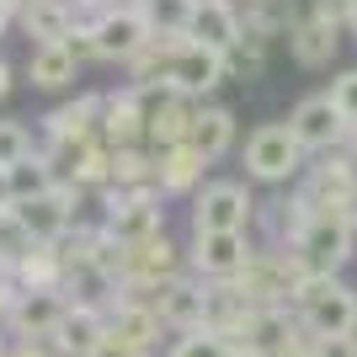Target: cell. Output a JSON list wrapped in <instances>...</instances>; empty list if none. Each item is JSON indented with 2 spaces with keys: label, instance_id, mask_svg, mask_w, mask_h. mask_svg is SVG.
Masks as SVG:
<instances>
[{
  "label": "cell",
  "instance_id": "cell-1",
  "mask_svg": "<svg viewBox=\"0 0 357 357\" xmlns=\"http://www.w3.org/2000/svg\"><path fill=\"white\" fill-rule=\"evenodd\" d=\"M294 314L304 336H357V288L347 278H304Z\"/></svg>",
  "mask_w": 357,
  "mask_h": 357
},
{
  "label": "cell",
  "instance_id": "cell-2",
  "mask_svg": "<svg viewBox=\"0 0 357 357\" xmlns=\"http://www.w3.org/2000/svg\"><path fill=\"white\" fill-rule=\"evenodd\" d=\"M352 240H357V229L347 224L342 208H320L304 219V229L294 235L288 251L298 256V267L310 278H342V267L352 261Z\"/></svg>",
  "mask_w": 357,
  "mask_h": 357
},
{
  "label": "cell",
  "instance_id": "cell-3",
  "mask_svg": "<svg viewBox=\"0 0 357 357\" xmlns=\"http://www.w3.org/2000/svg\"><path fill=\"white\" fill-rule=\"evenodd\" d=\"M304 278H310V272L298 267L294 251H283V245H256L245 272L235 278V288L251 298V304H294Z\"/></svg>",
  "mask_w": 357,
  "mask_h": 357
},
{
  "label": "cell",
  "instance_id": "cell-4",
  "mask_svg": "<svg viewBox=\"0 0 357 357\" xmlns=\"http://www.w3.org/2000/svg\"><path fill=\"white\" fill-rule=\"evenodd\" d=\"M256 224V197L245 181H203L192 197V235H245Z\"/></svg>",
  "mask_w": 357,
  "mask_h": 357
},
{
  "label": "cell",
  "instance_id": "cell-5",
  "mask_svg": "<svg viewBox=\"0 0 357 357\" xmlns=\"http://www.w3.org/2000/svg\"><path fill=\"white\" fill-rule=\"evenodd\" d=\"M304 144L294 139L288 123H261L245 139V176L267 181V187H288L294 176H304Z\"/></svg>",
  "mask_w": 357,
  "mask_h": 357
},
{
  "label": "cell",
  "instance_id": "cell-6",
  "mask_svg": "<svg viewBox=\"0 0 357 357\" xmlns=\"http://www.w3.org/2000/svg\"><path fill=\"white\" fill-rule=\"evenodd\" d=\"M102 229L118 245H144V240L165 235V208H160V192H107V213H102Z\"/></svg>",
  "mask_w": 357,
  "mask_h": 357
},
{
  "label": "cell",
  "instance_id": "cell-7",
  "mask_svg": "<svg viewBox=\"0 0 357 357\" xmlns=\"http://www.w3.org/2000/svg\"><path fill=\"white\" fill-rule=\"evenodd\" d=\"M91 32H96V59H112V64H134L149 48V38H155V32H149V16L139 11V0L91 16Z\"/></svg>",
  "mask_w": 357,
  "mask_h": 357
},
{
  "label": "cell",
  "instance_id": "cell-8",
  "mask_svg": "<svg viewBox=\"0 0 357 357\" xmlns=\"http://www.w3.org/2000/svg\"><path fill=\"white\" fill-rule=\"evenodd\" d=\"M118 298H144L149 310L160 314L165 331H176V336H187V331H203V283L197 278H165V283L155 288H139V294H118Z\"/></svg>",
  "mask_w": 357,
  "mask_h": 357
},
{
  "label": "cell",
  "instance_id": "cell-9",
  "mask_svg": "<svg viewBox=\"0 0 357 357\" xmlns=\"http://www.w3.org/2000/svg\"><path fill=\"white\" fill-rule=\"evenodd\" d=\"M43 134H38V155L48 149H64V144H86V139L102 134V96L86 91V96H75V102H59L54 112H43Z\"/></svg>",
  "mask_w": 357,
  "mask_h": 357
},
{
  "label": "cell",
  "instance_id": "cell-10",
  "mask_svg": "<svg viewBox=\"0 0 357 357\" xmlns=\"http://www.w3.org/2000/svg\"><path fill=\"white\" fill-rule=\"evenodd\" d=\"M64 310H70V294H64V288H22L0 320H6L11 336H22V342H48V336L59 331Z\"/></svg>",
  "mask_w": 357,
  "mask_h": 357
},
{
  "label": "cell",
  "instance_id": "cell-11",
  "mask_svg": "<svg viewBox=\"0 0 357 357\" xmlns=\"http://www.w3.org/2000/svg\"><path fill=\"white\" fill-rule=\"evenodd\" d=\"M288 128H294V139L304 144V155H331V149H342V144H347V118L336 112L331 91H320V96H304V102L288 112Z\"/></svg>",
  "mask_w": 357,
  "mask_h": 357
},
{
  "label": "cell",
  "instance_id": "cell-12",
  "mask_svg": "<svg viewBox=\"0 0 357 357\" xmlns=\"http://www.w3.org/2000/svg\"><path fill=\"white\" fill-rule=\"evenodd\" d=\"M80 197L86 192H75V187H54V192L43 197H27V203H11L16 219H22V229H27L32 240H64L80 224Z\"/></svg>",
  "mask_w": 357,
  "mask_h": 357
},
{
  "label": "cell",
  "instance_id": "cell-13",
  "mask_svg": "<svg viewBox=\"0 0 357 357\" xmlns=\"http://www.w3.org/2000/svg\"><path fill=\"white\" fill-rule=\"evenodd\" d=\"M160 314L149 310L144 298H112L107 304V342L128 357H149L160 347Z\"/></svg>",
  "mask_w": 357,
  "mask_h": 357
},
{
  "label": "cell",
  "instance_id": "cell-14",
  "mask_svg": "<svg viewBox=\"0 0 357 357\" xmlns=\"http://www.w3.org/2000/svg\"><path fill=\"white\" fill-rule=\"evenodd\" d=\"M298 192L310 197V208H347V197L357 192V160L347 149H331L314 165H304Z\"/></svg>",
  "mask_w": 357,
  "mask_h": 357
},
{
  "label": "cell",
  "instance_id": "cell-15",
  "mask_svg": "<svg viewBox=\"0 0 357 357\" xmlns=\"http://www.w3.org/2000/svg\"><path fill=\"white\" fill-rule=\"evenodd\" d=\"M251 251H256L251 235H192L187 261H192L197 283H235L251 261Z\"/></svg>",
  "mask_w": 357,
  "mask_h": 357
},
{
  "label": "cell",
  "instance_id": "cell-16",
  "mask_svg": "<svg viewBox=\"0 0 357 357\" xmlns=\"http://www.w3.org/2000/svg\"><path fill=\"white\" fill-rule=\"evenodd\" d=\"M176 272H181V245H176L171 235H155V240H144V245H128L118 294L155 288V283H165V278H176Z\"/></svg>",
  "mask_w": 357,
  "mask_h": 357
},
{
  "label": "cell",
  "instance_id": "cell-17",
  "mask_svg": "<svg viewBox=\"0 0 357 357\" xmlns=\"http://www.w3.org/2000/svg\"><path fill=\"white\" fill-rule=\"evenodd\" d=\"M102 342H107V310L102 304H80V298H70L59 331L48 336V347L59 357H91Z\"/></svg>",
  "mask_w": 357,
  "mask_h": 357
},
{
  "label": "cell",
  "instance_id": "cell-18",
  "mask_svg": "<svg viewBox=\"0 0 357 357\" xmlns=\"http://www.w3.org/2000/svg\"><path fill=\"white\" fill-rule=\"evenodd\" d=\"M187 38H192L197 48H208V54H229V48H240V38H245V22H240L235 0H197L192 11V27H187Z\"/></svg>",
  "mask_w": 357,
  "mask_h": 357
},
{
  "label": "cell",
  "instance_id": "cell-19",
  "mask_svg": "<svg viewBox=\"0 0 357 357\" xmlns=\"http://www.w3.org/2000/svg\"><path fill=\"white\" fill-rule=\"evenodd\" d=\"M294 336H298V314L288 310V304H256L235 347L251 352V357H272V352H283Z\"/></svg>",
  "mask_w": 357,
  "mask_h": 357
},
{
  "label": "cell",
  "instance_id": "cell-20",
  "mask_svg": "<svg viewBox=\"0 0 357 357\" xmlns=\"http://www.w3.org/2000/svg\"><path fill=\"white\" fill-rule=\"evenodd\" d=\"M251 298L240 294L235 283H203V331L208 336H219V342L235 347L240 331H245V320H251Z\"/></svg>",
  "mask_w": 357,
  "mask_h": 357
},
{
  "label": "cell",
  "instance_id": "cell-21",
  "mask_svg": "<svg viewBox=\"0 0 357 357\" xmlns=\"http://www.w3.org/2000/svg\"><path fill=\"white\" fill-rule=\"evenodd\" d=\"M203 171H208V160H203L192 144L155 149V192H160V197H187V192H197Z\"/></svg>",
  "mask_w": 357,
  "mask_h": 357
},
{
  "label": "cell",
  "instance_id": "cell-22",
  "mask_svg": "<svg viewBox=\"0 0 357 357\" xmlns=\"http://www.w3.org/2000/svg\"><path fill=\"white\" fill-rule=\"evenodd\" d=\"M96 139H102L107 149L144 144V112H139V102H134V91H128V86L102 96V134H96Z\"/></svg>",
  "mask_w": 357,
  "mask_h": 357
},
{
  "label": "cell",
  "instance_id": "cell-23",
  "mask_svg": "<svg viewBox=\"0 0 357 357\" xmlns=\"http://www.w3.org/2000/svg\"><path fill=\"white\" fill-rule=\"evenodd\" d=\"M75 22H80L75 0H32V6H22V11H16V27L32 38V48L64 43V38L75 32Z\"/></svg>",
  "mask_w": 357,
  "mask_h": 357
},
{
  "label": "cell",
  "instance_id": "cell-24",
  "mask_svg": "<svg viewBox=\"0 0 357 357\" xmlns=\"http://www.w3.org/2000/svg\"><path fill=\"white\" fill-rule=\"evenodd\" d=\"M240 22H245V32L251 38H261V43H272V38H294L298 27V0H235Z\"/></svg>",
  "mask_w": 357,
  "mask_h": 357
},
{
  "label": "cell",
  "instance_id": "cell-25",
  "mask_svg": "<svg viewBox=\"0 0 357 357\" xmlns=\"http://www.w3.org/2000/svg\"><path fill=\"white\" fill-rule=\"evenodd\" d=\"M336 43H342V27L336 22H320V16H298L294 38H288V48H294V59L304 64V70H326L331 59H336Z\"/></svg>",
  "mask_w": 357,
  "mask_h": 357
},
{
  "label": "cell",
  "instance_id": "cell-26",
  "mask_svg": "<svg viewBox=\"0 0 357 357\" xmlns=\"http://www.w3.org/2000/svg\"><path fill=\"white\" fill-rule=\"evenodd\" d=\"M187 144H192L208 165L219 160V155H229V144H235V112H229V107H213V102H197Z\"/></svg>",
  "mask_w": 357,
  "mask_h": 357
},
{
  "label": "cell",
  "instance_id": "cell-27",
  "mask_svg": "<svg viewBox=\"0 0 357 357\" xmlns=\"http://www.w3.org/2000/svg\"><path fill=\"white\" fill-rule=\"evenodd\" d=\"M16 288H64V256L59 240H38L22 261H16Z\"/></svg>",
  "mask_w": 357,
  "mask_h": 357
},
{
  "label": "cell",
  "instance_id": "cell-28",
  "mask_svg": "<svg viewBox=\"0 0 357 357\" xmlns=\"http://www.w3.org/2000/svg\"><path fill=\"white\" fill-rule=\"evenodd\" d=\"M112 192H155V149H112Z\"/></svg>",
  "mask_w": 357,
  "mask_h": 357
},
{
  "label": "cell",
  "instance_id": "cell-29",
  "mask_svg": "<svg viewBox=\"0 0 357 357\" xmlns=\"http://www.w3.org/2000/svg\"><path fill=\"white\" fill-rule=\"evenodd\" d=\"M75 70H80V64L70 59V48H64V43H43V48H32V54H27V80L38 91H64L75 80Z\"/></svg>",
  "mask_w": 357,
  "mask_h": 357
},
{
  "label": "cell",
  "instance_id": "cell-30",
  "mask_svg": "<svg viewBox=\"0 0 357 357\" xmlns=\"http://www.w3.org/2000/svg\"><path fill=\"white\" fill-rule=\"evenodd\" d=\"M6 181H11V197H16V203H27V197H43V192H54V187H59V176H54L48 155H38V149H32L22 165H11V171H6Z\"/></svg>",
  "mask_w": 357,
  "mask_h": 357
},
{
  "label": "cell",
  "instance_id": "cell-31",
  "mask_svg": "<svg viewBox=\"0 0 357 357\" xmlns=\"http://www.w3.org/2000/svg\"><path fill=\"white\" fill-rule=\"evenodd\" d=\"M139 11L149 16V32H155V38H187L197 0H139Z\"/></svg>",
  "mask_w": 357,
  "mask_h": 357
},
{
  "label": "cell",
  "instance_id": "cell-32",
  "mask_svg": "<svg viewBox=\"0 0 357 357\" xmlns=\"http://www.w3.org/2000/svg\"><path fill=\"white\" fill-rule=\"evenodd\" d=\"M38 149V134H32L22 118H0V171H11V165H22Z\"/></svg>",
  "mask_w": 357,
  "mask_h": 357
},
{
  "label": "cell",
  "instance_id": "cell-33",
  "mask_svg": "<svg viewBox=\"0 0 357 357\" xmlns=\"http://www.w3.org/2000/svg\"><path fill=\"white\" fill-rule=\"evenodd\" d=\"M32 245H38V240H32L27 229H22L16 208H0V261H6V267H16V261H22V256L32 251Z\"/></svg>",
  "mask_w": 357,
  "mask_h": 357
},
{
  "label": "cell",
  "instance_id": "cell-34",
  "mask_svg": "<svg viewBox=\"0 0 357 357\" xmlns=\"http://www.w3.org/2000/svg\"><path fill=\"white\" fill-rule=\"evenodd\" d=\"M165 357H235V347L219 342V336H208V331H187V336L171 342V352H165Z\"/></svg>",
  "mask_w": 357,
  "mask_h": 357
},
{
  "label": "cell",
  "instance_id": "cell-35",
  "mask_svg": "<svg viewBox=\"0 0 357 357\" xmlns=\"http://www.w3.org/2000/svg\"><path fill=\"white\" fill-rule=\"evenodd\" d=\"M331 102H336V112L347 118V128L357 123V70H342L336 80H331Z\"/></svg>",
  "mask_w": 357,
  "mask_h": 357
},
{
  "label": "cell",
  "instance_id": "cell-36",
  "mask_svg": "<svg viewBox=\"0 0 357 357\" xmlns=\"http://www.w3.org/2000/svg\"><path fill=\"white\" fill-rule=\"evenodd\" d=\"M64 48H70V59H75V64L96 59V32H91V22H75V32L64 38Z\"/></svg>",
  "mask_w": 357,
  "mask_h": 357
},
{
  "label": "cell",
  "instance_id": "cell-37",
  "mask_svg": "<svg viewBox=\"0 0 357 357\" xmlns=\"http://www.w3.org/2000/svg\"><path fill=\"white\" fill-rule=\"evenodd\" d=\"M310 357H357V336H310Z\"/></svg>",
  "mask_w": 357,
  "mask_h": 357
},
{
  "label": "cell",
  "instance_id": "cell-38",
  "mask_svg": "<svg viewBox=\"0 0 357 357\" xmlns=\"http://www.w3.org/2000/svg\"><path fill=\"white\" fill-rule=\"evenodd\" d=\"M16 294H22V288H16V267H6V261H0V314L11 310Z\"/></svg>",
  "mask_w": 357,
  "mask_h": 357
},
{
  "label": "cell",
  "instance_id": "cell-39",
  "mask_svg": "<svg viewBox=\"0 0 357 357\" xmlns=\"http://www.w3.org/2000/svg\"><path fill=\"white\" fill-rule=\"evenodd\" d=\"M6 357H59L48 342H16V347H6Z\"/></svg>",
  "mask_w": 357,
  "mask_h": 357
},
{
  "label": "cell",
  "instance_id": "cell-40",
  "mask_svg": "<svg viewBox=\"0 0 357 357\" xmlns=\"http://www.w3.org/2000/svg\"><path fill=\"white\" fill-rule=\"evenodd\" d=\"M112 6H128V0H75V11H91V16L112 11Z\"/></svg>",
  "mask_w": 357,
  "mask_h": 357
},
{
  "label": "cell",
  "instance_id": "cell-41",
  "mask_svg": "<svg viewBox=\"0 0 357 357\" xmlns=\"http://www.w3.org/2000/svg\"><path fill=\"white\" fill-rule=\"evenodd\" d=\"M272 357H310V336H304V331H298L294 342H288L283 352H272Z\"/></svg>",
  "mask_w": 357,
  "mask_h": 357
},
{
  "label": "cell",
  "instance_id": "cell-42",
  "mask_svg": "<svg viewBox=\"0 0 357 357\" xmlns=\"http://www.w3.org/2000/svg\"><path fill=\"white\" fill-rule=\"evenodd\" d=\"M6 96H11V64L0 59V102H6Z\"/></svg>",
  "mask_w": 357,
  "mask_h": 357
},
{
  "label": "cell",
  "instance_id": "cell-43",
  "mask_svg": "<svg viewBox=\"0 0 357 357\" xmlns=\"http://www.w3.org/2000/svg\"><path fill=\"white\" fill-rule=\"evenodd\" d=\"M11 22H16V11L6 6V0H0V38H6V27H11Z\"/></svg>",
  "mask_w": 357,
  "mask_h": 357
},
{
  "label": "cell",
  "instance_id": "cell-44",
  "mask_svg": "<svg viewBox=\"0 0 357 357\" xmlns=\"http://www.w3.org/2000/svg\"><path fill=\"white\" fill-rule=\"evenodd\" d=\"M91 357H128V352H118V347H112V342H102V347H96V352H91Z\"/></svg>",
  "mask_w": 357,
  "mask_h": 357
},
{
  "label": "cell",
  "instance_id": "cell-45",
  "mask_svg": "<svg viewBox=\"0 0 357 357\" xmlns=\"http://www.w3.org/2000/svg\"><path fill=\"white\" fill-rule=\"evenodd\" d=\"M342 213H347V224H352V229H357V192L347 197V208H342Z\"/></svg>",
  "mask_w": 357,
  "mask_h": 357
},
{
  "label": "cell",
  "instance_id": "cell-46",
  "mask_svg": "<svg viewBox=\"0 0 357 357\" xmlns=\"http://www.w3.org/2000/svg\"><path fill=\"white\" fill-rule=\"evenodd\" d=\"M347 155H352V160H357V123H352V128H347Z\"/></svg>",
  "mask_w": 357,
  "mask_h": 357
},
{
  "label": "cell",
  "instance_id": "cell-47",
  "mask_svg": "<svg viewBox=\"0 0 357 357\" xmlns=\"http://www.w3.org/2000/svg\"><path fill=\"white\" fill-rule=\"evenodd\" d=\"M347 32L357 38V0H352V11H347Z\"/></svg>",
  "mask_w": 357,
  "mask_h": 357
},
{
  "label": "cell",
  "instance_id": "cell-48",
  "mask_svg": "<svg viewBox=\"0 0 357 357\" xmlns=\"http://www.w3.org/2000/svg\"><path fill=\"white\" fill-rule=\"evenodd\" d=\"M6 6H11V11H22V6H32V0H6Z\"/></svg>",
  "mask_w": 357,
  "mask_h": 357
},
{
  "label": "cell",
  "instance_id": "cell-49",
  "mask_svg": "<svg viewBox=\"0 0 357 357\" xmlns=\"http://www.w3.org/2000/svg\"><path fill=\"white\" fill-rule=\"evenodd\" d=\"M0 357H6V331H0Z\"/></svg>",
  "mask_w": 357,
  "mask_h": 357
}]
</instances>
